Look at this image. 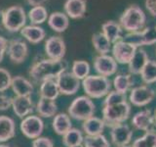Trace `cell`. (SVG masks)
<instances>
[{
	"instance_id": "74e56055",
	"label": "cell",
	"mask_w": 156,
	"mask_h": 147,
	"mask_svg": "<svg viewBox=\"0 0 156 147\" xmlns=\"http://www.w3.org/2000/svg\"><path fill=\"white\" fill-rule=\"evenodd\" d=\"M12 76L6 69L0 68V92L6 91L8 88L11 87Z\"/></svg>"
},
{
	"instance_id": "d6986e66",
	"label": "cell",
	"mask_w": 156,
	"mask_h": 147,
	"mask_svg": "<svg viewBox=\"0 0 156 147\" xmlns=\"http://www.w3.org/2000/svg\"><path fill=\"white\" fill-rule=\"evenodd\" d=\"M63 8L68 18L80 19L86 13L87 5L85 0H66Z\"/></svg>"
},
{
	"instance_id": "7c38bea8",
	"label": "cell",
	"mask_w": 156,
	"mask_h": 147,
	"mask_svg": "<svg viewBox=\"0 0 156 147\" xmlns=\"http://www.w3.org/2000/svg\"><path fill=\"white\" fill-rule=\"evenodd\" d=\"M66 51V42L61 36H51L45 42V52L49 59L62 60Z\"/></svg>"
},
{
	"instance_id": "b9f144b4",
	"label": "cell",
	"mask_w": 156,
	"mask_h": 147,
	"mask_svg": "<svg viewBox=\"0 0 156 147\" xmlns=\"http://www.w3.org/2000/svg\"><path fill=\"white\" fill-rule=\"evenodd\" d=\"M145 8L151 16L156 17V0H145Z\"/></svg>"
},
{
	"instance_id": "836d02e7",
	"label": "cell",
	"mask_w": 156,
	"mask_h": 147,
	"mask_svg": "<svg viewBox=\"0 0 156 147\" xmlns=\"http://www.w3.org/2000/svg\"><path fill=\"white\" fill-rule=\"evenodd\" d=\"M141 80L146 85L156 82V61L148 60L140 73Z\"/></svg>"
},
{
	"instance_id": "8992f818",
	"label": "cell",
	"mask_w": 156,
	"mask_h": 147,
	"mask_svg": "<svg viewBox=\"0 0 156 147\" xmlns=\"http://www.w3.org/2000/svg\"><path fill=\"white\" fill-rule=\"evenodd\" d=\"M27 14L22 6L15 5L4 11V28L10 32H21L26 27Z\"/></svg>"
},
{
	"instance_id": "ffe728a7",
	"label": "cell",
	"mask_w": 156,
	"mask_h": 147,
	"mask_svg": "<svg viewBox=\"0 0 156 147\" xmlns=\"http://www.w3.org/2000/svg\"><path fill=\"white\" fill-rule=\"evenodd\" d=\"M16 134V124L12 118L0 116V143H5Z\"/></svg>"
},
{
	"instance_id": "e0dca14e",
	"label": "cell",
	"mask_w": 156,
	"mask_h": 147,
	"mask_svg": "<svg viewBox=\"0 0 156 147\" xmlns=\"http://www.w3.org/2000/svg\"><path fill=\"white\" fill-rule=\"evenodd\" d=\"M153 124H155L154 116L148 109L136 113L132 119V125L134 126L135 129L144 131L150 130V127L153 126Z\"/></svg>"
},
{
	"instance_id": "277c9868",
	"label": "cell",
	"mask_w": 156,
	"mask_h": 147,
	"mask_svg": "<svg viewBox=\"0 0 156 147\" xmlns=\"http://www.w3.org/2000/svg\"><path fill=\"white\" fill-rule=\"evenodd\" d=\"M131 114V106L127 101L113 105H105L102 108V120L106 126L123 124Z\"/></svg>"
},
{
	"instance_id": "7dc6e473",
	"label": "cell",
	"mask_w": 156,
	"mask_h": 147,
	"mask_svg": "<svg viewBox=\"0 0 156 147\" xmlns=\"http://www.w3.org/2000/svg\"><path fill=\"white\" fill-rule=\"evenodd\" d=\"M73 147H84V145H83V143H82L80 145H76V146H73Z\"/></svg>"
},
{
	"instance_id": "7402d4cb",
	"label": "cell",
	"mask_w": 156,
	"mask_h": 147,
	"mask_svg": "<svg viewBox=\"0 0 156 147\" xmlns=\"http://www.w3.org/2000/svg\"><path fill=\"white\" fill-rule=\"evenodd\" d=\"M48 24L54 32H63L69 26V18L66 13L54 12L48 18Z\"/></svg>"
},
{
	"instance_id": "3957f363",
	"label": "cell",
	"mask_w": 156,
	"mask_h": 147,
	"mask_svg": "<svg viewBox=\"0 0 156 147\" xmlns=\"http://www.w3.org/2000/svg\"><path fill=\"white\" fill-rule=\"evenodd\" d=\"M145 14L138 5H131L120 17V26L128 32L140 31L145 24Z\"/></svg>"
},
{
	"instance_id": "83f0119b",
	"label": "cell",
	"mask_w": 156,
	"mask_h": 147,
	"mask_svg": "<svg viewBox=\"0 0 156 147\" xmlns=\"http://www.w3.org/2000/svg\"><path fill=\"white\" fill-rule=\"evenodd\" d=\"M101 32L109 39L111 43H115L121 40L122 38V29L120 24L114 21H107L101 26Z\"/></svg>"
},
{
	"instance_id": "f6af8a7d",
	"label": "cell",
	"mask_w": 156,
	"mask_h": 147,
	"mask_svg": "<svg viewBox=\"0 0 156 147\" xmlns=\"http://www.w3.org/2000/svg\"><path fill=\"white\" fill-rule=\"evenodd\" d=\"M0 147H14L11 144H7V143H0Z\"/></svg>"
},
{
	"instance_id": "4dcf8cb0",
	"label": "cell",
	"mask_w": 156,
	"mask_h": 147,
	"mask_svg": "<svg viewBox=\"0 0 156 147\" xmlns=\"http://www.w3.org/2000/svg\"><path fill=\"white\" fill-rule=\"evenodd\" d=\"M133 83L134 81L132 78L131 75H125V74L117 75L113 80V86L115 88V90L121 93H124V94H126L130 90Z\"/></svg>"
},
{
	"instance_id": "bcb514c9",
	"label": "cell",
	"mask_w": 156,
	"mask_h": 147,
	"mask_svg": "<svg viewBox=\"0 0 156 147\" xmlns=\"http://www.w3.org/2000/svg\"><path fill=\"white\" fill-rule=\"evenodd\" d=\"M154 123H155V125H156V110L154 112Z\"/></svg>"
},
{
	"instance_id": "9c48e42d",
	"label": "cell",
	"mask_w": 156,
	"mask_h": 147,
	"mask_svg": "<svg viewBox=\"0 0 156 147\" xmlns=\"http://www.w3.org/2000/svg\"><path fill=\"white\" fill-rule=\"evenodd\" d=\"M60 93L63 95H73L79 90L81 81L71 72H62L56 78Z\"/></svg>"
},
{
	"instance_id": "f546056e",
	"label": "cell",
	"mask_w": 156,
	"mask_h": 147,
	"mask_svg": "<svg viewBox=\"0 0 156 147\" xmlns=\"http://www.w3.org/2000/svg\"><path fill=\"white\" fill-rule=\"evenodd\" d=\"M83 140H84V136L82 134V131L74 127H72L66 134L62 135V143L66 147L80 145L83 143Z\"/></svg>"
},
{
	"instance_id": "484cf974",
	"label": "cell",
	"mask_w": 156,
	"mask_h": 147,
	"mask_svg": "<svg viewBox=\"0 0 156 147\" xmlns=\"http://www.w3.org/2000/svg\"><path fill=\"white\" fill-rule=\"evenodd\" d=\"M105 126V124L104 120L99 117L93 116L84 121L82 125V129L83 131L86 134V135H99L102 134Z\"/></svg>"
},
{
	"instance_id": "8fae6325",
	"label": "cell",
	"mask_w": 156,
	"mask_h": 147,
	"mask_svg": "<svg viewBox=\"0 0 156 147\" xmlns=\"http://www.w3.org/2000/svg\"><path fill=\"white\" fill-rule=\"evenodd\" d=\"M155 92L148 85H140L134 87L130 92L129 99L133 105L136 107H143L149 104L153 100Z\"/></svg>"
},
{
	"instance_id": "d590c367",
	"label": "cell",
	"mask_w": 156,
	"mask_h": 147,
	"mask_svg": "<svg viewBox=\"0 0 156 147\" xmlns=\"http://www.w3.org/2000/svg\"><path fill=\"white\" fill-rule=\"evenodd\" d=\"M84 147H110L108 140L104 134L86 135L83 140Z\"/></svg>"
},
{
	"instance_id": "1f68e13d",
	"label": "cell",
	"mask_w": 156,
	"mask_h": 147,
	"mask_svg": "<svg viewBox=\"0 0 156 147\" xmlns=\"http://www.w3.org/2000/svg\"><path fill=\"white\" fill-rule=\"evenodd\" d=\"M48 12L44 6H34L28 12V19L32 24H41L48 20Z\"/></svg>"
},
{
	"instance_id": "f35d334b",
	"label": "cell",
	"mask_w": 156,
	"mask_h": 147,
	"mask_svg": "<svg viewBox=\"0 0 156 147\" xmlns=\"http://www.w3.org/2000/svg\"><path fill=\"white\" fill-rule=\"evenodd\" d=\"M32 147H54V142L49 137L39 136L33 139Z\"/></svg>"
},
{
	"instance_id": "4fadbf2b",
	"label": "cell",
	"mask_w": 156,
	"mask_h": 147,
	"mask_svg": "<svg viewBox=\"0 0 156 147\" xmlns=\"http://www.w3.org/2000/svg\"><path fill=\"white\" fill-rule=\"evenodd\" d=\"M94 68L96 72L102 77H110L117 71V62L109 55H99L94 60Z\"/></svg>"
},
{
	"instance_id": "5b68a950",
	"label": "cell",
	"mask_w": 156,
	"mask_h": 147,
	"mask_svg": "<svg viewBox=\"0 0 156 147\" xmlns=\"http://www.w3.org/2000/svg\"><path fill=\"white\" fill-rule=\"evenodd\" d=\"M96 111V105L88 96H78L68 107V115L77 121H83L93 117Z\"/></svg>"
},
{
	"instance_id": "c3c4849f",
	"label": "cell",
	"mask_w": 156,
	"mask_h": 147,
	"mask_svg": "<svg viewBox=\"0 0 156 147\" xmlns=\"http://www.w3.org/2000/svg\"><path fill=\"white\" fill-rule=\"evenodd\" d=\"M121 147H132V146H130V145H125V146H121Z\"/></svg>"
},
{
	"instance_id": "ee69618b",
	"label": "cell",
	"mask_w": 156,
	"mask_h": 147,
	"mask_svg": "<svg viewBox=\"0 0 156 147\" xmlns=\"http://www.w3.org/2000/svg\"><path fill=\"white\" fill-rule=\"evenodd\" d=\"M4 28V11L0 9V29Z\"/></svg>"
},
{
	"instance_id": "f1b7e54d",
	"label": "cell",
	"mask_w": 156,
	"mask_h": 147,
	"mask_svg": "<svg viewBox=\"0 0 156 147\" xmlns=\"http://www.w3.org/2000/svg\"><path fill=\"white\" fill-rule=\"evenodd\" d=\"M93 46L100 55H105L111 49V42L102 32H97L92 36Z\"/></svg>"
},
{
	"instance_id": "e575fe53",
	"label": "cell",
	"mask_w": 156,
	"mask_h": 147,
	"mask_svg": "<svg viewBox=\"0 0 156 147\" xmlns=\"http://www.w3.org/2000/svg\"><path fill=\"white\" fill-rule=\"evenodd\" d=\"M71 73L74 75L77 78L83 81L86 77L89 76L90 73V65L87 61L84 60H76L73 62Z\"/></svg>"
},
{
	"instance_id": "cb8c5ba5",
	"label": "cell",
	"mask_w": 156,
	"mask_h": 147,
	"mask_svg": "<svg viewBox=\"0 0 156 147\" xmlns=\"http://www.w3.org/2000/svg\"><path fill=\"white\" fill-rule=\"evenodd\" d=\"M21 34L30 43L37 44L45 38L46 32L43 28L35 24H30V26L23 27L21 29Z\"/></svg>"
},
{
	"instance_id": "4316f807",
	"label": "cell",
	"mask_w": 156,
	"mask_h": 147,
	"mask_svg": "<svg viewBox=\"0 0 156 147\" xmlns=\"http://www.w3.org/2000/svg\"><path fill=\"white\" fill-rule=\"evenodd\" d=\"M39 94H40V98L56 100L60 95V90H58L56 80L50 78V80H46L41 82L40 88H39Z\"/></svg>"
},
{
	"instance_id": "5bb4252c",
	"label": "cell",
	"mask_w": 156,
	"mask_h": 147,
	"mask_svg": "<svg viewBox=\"0 0 156 147\" xmlns=\"http://www.w3.org/2000/svg\"><path fill=\"white\" fill-rule=\"evenodd\" d=\"M132 136H133V131L129 126L125 124H118L111 126V141L117 147L128 145L131 142Z\"/></svg>"
},
{
	"instance_id": "30bf717a",
	"label": "cell",
	"mask_w": 156,
	"mask_h": 147,
	"mask_svg": "<svg viewBox=\"0 0 156 147\" xmlns=\"http://www.w3.org/2000/svg\"><path fill=\"white\" fill-rule=\"evenodd\" d=\"M136 49L138 48L132 43L121 39V40L113 43L112 54H113V58L117 63L129 64L132 58L134 57Z\"/></svg>"
},
{
	"instance_id": "44dd1931",
	"label": "cell",
	"mask_w": 156,
	"mask_h": 147,
	"mask_svg": "<svg viewBox=\"0 0 156 147\" xmlns=\"http://www.w3.org/2000/svg\"><path fill=\"white\" fill-rule=\"evenodd\" d=\"M148 55L145 50L141 48H138L135 53L134 57L132 58L129 65V71L133 75H140L141 71L148 62Z\"/></svg>"
},
{
	"instance_id": "603a6c76",
	"label": "cell",
	"mask_w": 156,
	"mask_h": 147,
	"mask_svg": "<svg viewBox=\"0 0 156 147\" xmlns=\"http://www.w3.org/2000/svg\"><path fill=\"white\" fill-rule=\"evenodd\" d=\"M52 127L54 131L58 135H63L72 129V122L70 117L66 113H58L54 117L52 122Z\"/></svg>"
},
{
	"instance_id": "d6a6232c",
	"label": "cell",
	"mask_w": 156,
	"mask_h": 147,
	"mask_svg": "<svg viewBox=\"0 0 156 147\" xmlns=\"http://www.w3.org/2000/svg\"><path fill=\"white\" fill-rule=\"evenodd\" d=\"M132 147H156V131L153 130L145 131L143 136L133 142Z\"/></svg>"
},
{
	"instance_id": "9a60e30c",
	"label": "cell",
	"mask_w": 156,
	"mask_h": 147,
	"mask_svg": "<svg viewBox=\"0 0 156 147\" xmlns=\"http://www.w3.org/2000/svg\"><path fill=\"white\" fill-rule=\"evenodd\" d=\"M8 55L10 60L14 64H22L26 61L28 54V48L27 43L21 39H13L9 41Z\"/></svg>"
},
{
	"instance_id": "2e32d148",
	"label": "cell",
	"mask_w": 156,
	"mask_h": 147,
	"mask_svg": "<svg viewBox=\"0 0 156 147\" xmlns=\"http://www.w3.org/2000/svg\"><path fill=\"white\" fill-rule=\"evenodd\" d=\"M12 108L16 116L23 119L32 114L34 104L30 96H15L13 97Z\"/></svg>"
},
{
	"instance_id": "ba28073f",
	"label": "cell",
	"mask_w": 156,
	"mask_h": 147,
	"mask_svg": "<svg viewBox=\"0 0 156 147\" xmlns=\"http://www.w3.org/2000/svg\"><path fill=\"white\" fill-rule=\"evenodd\" d=\"M22 134L29 139H35L41 136L44 130V123L39 116L29 115L21 122Z\"/></svg>"
},
{
	"instance_id": "7bdbcfd3",
	"label": "cell",
	"mask_w": 156,
	"mask_h": 147,
	"mask_svg": "<svg viewBox=\"0 0 156 147\" xmlns=\"http://www.w3.org/2000/svg\"><path fill=\"white\" fill-rule=\"evenodd\" d=\"M27 3L29 5H31V6H42V5L47 2L48 0H27Z\"/></svg>"
},
{
	"instance_id": "7a4b0ae2",
	"label": "cell",
	"mask_w": 156,
	"mask_h": 147,
	"mask_svg": "<svg viewBox=\"0 0 156 147\" xmlns=\"http://www.w3.org/2000/svg\"><path fill=\"white\" fill-rule=\"evenodd\" d=\"M82 86L86 95L90 98H101L108 94L111 82L108 77L102 76H88L82 81Z\"/></svg>"
},
{
	"instance_id": "60d3db41",
	"label": "cell",
	"mask_w": 156,
	"mask_h": 147,
	"mask_svg": "<svg viewBox=\"0 0 156 147\" xmlns=\"http://www.w3.org/2000/svg\"><path fill=\"white\" fill-rule=\"evenodd\" d=\"M9 45V41L4 36H0V63L2 62L5 53H6Z\"/></svg>"
},
{
	"instance_id": "52a82bcc",
	"label": "cell",
	"mask_w": 156,
	"mask_h": 147,
	"mask_svg": "<svg viewBox=\"0 0 156 147\" xmlns=\"http://www.w3.org/2000/svg\"><path fill=\"white\" fill-rule=\"evenodd\" d=\"M123 40L132 43L136 48L144 45H153L156 43V27L145 28L143 31L128 32L123 36Z\"/></svg>"
},
{
	"instance_id": "6da1fadb",
	"label": "cell",
	"mask_w": 156,
	"mask_h": 147,
	"mask_svg": "<svg viewBox=\"0 0 156 147\" xmlns=\"http://www.w3.org/2000/svg\"><path fill=\"white\" fill-rule=\"evenodd\" d=\"M67 67L68 64L63 59L62 60L44 59L33 64L29 70V76L36 82H43L50 78L56 80L60 74L66 71Z\"/></svg>"
},
{
	"instance_id": "8d00e7d4",
	"label": "cell",
	"mask_w": 156,
	"mask_h": 147,
	"mask_svg": "<svg viewBox=\"0 0 156 147\" xmlns=\"http://www.w3.org/2000/svg\"><path fill=\"white\" fill-rule=\"evenodd\" d=\"M125 101H127L126 94L118 92L116 90H112V91H109L108 94L105 96V99L104 100V106L118 104V103H122Z\"/></svg>"
},
{
	"instance_id": "ac0fdd59",
	"label": "cell",
	"mask_w": 156,
	"mask_h": 147,
	"mask_svg": "<svg viewBox=\"0 0 156 147\" xmlns=\"http://www.w3.org/2000/svg\"><path fill=\"white\" fill-rule=\"evenodd\" d=\"M11 88L16 96H31L34 89L32 83L22 76H16L12 78Z\"/></svg>"
},
{
	"instance_id": "d4e9b609",
	"label": "cell",
	"mask_w": 156,
	"mask_h": 147,
	"mask_svg": "<svg viewBox=\"0 0 156 147\" xmlns=\"http://www.w3.org/2000/svg\"><path fill=\"white\" fill-rule=\"evenodd\" d=\"M36 113L39 117L42 118H52L57 115L58 106L55 100L39 98L36 104Z\"/></svg>"
},
{
	"instance_id": "ab89813d",
	"label": "cell",
	"mask_w": 156,
	"mask_h": 147,
	"mask_svg": "<svg viewBox=\"0 0 156 147\" xmlns=\"http://www.w3.org/2000/svg\"><path fill=\"white\" fill-rule=\"evenodd\" d=\"M13 98L3 92H0V111H6L12 107Z\"/></svg>"
}]
</instances>
